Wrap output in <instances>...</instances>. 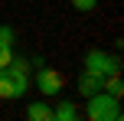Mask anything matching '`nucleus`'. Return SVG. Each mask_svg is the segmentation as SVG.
<instances>
[{"mask_svg":"<svg viewBox=\"0 0 124 121\" xmlns=\"http://www.w3.org/2000/svg\"><path fill=\"white\" fill-rule=\"evenodd\" d=\"M85 115L92 121H121L124 111H121V98H111L108 92H95V95H88V108Z\"/></svg>","mask_w":124,"mask_h":121,"instance_id":"obj_1","label":"nucleus"},{"mask_svg":"<svg viewBox=\"0 0 124 121\" xmlns=\"http://www.w3.org/2000/svg\"><path fill=\"white\" fill-rule=\"evenodd\" d=\"M85 72L105 79V75H111V72H121V62H118V56H111V52H105V49H88L85 52Z\"/></svg>","mask_w":124,"mask_h":121,"instance_id":"obj_2","label":"nucleus"},{"mask_svg":"<svg viewBox=\"0 0 124 121\" xmlns=\"http://www.w3.org/2000/svg\"><path fill=\"white\" fill-rule=\"evenodd\" d=\"M36 89L43 92V98H59L62 89H65V75L52 65H39V75H36Z\"/></svg>","mask_w":124,"mask_h":121,"instance_id":"obj_3","label":"nucleus"},{"mask_svg":"<svg viewBox=\"0 0 124 121\" xmlns=\"http://www.w3.org/2000/svg\"><path fill=\"white\" fill-rule=\"evenodd\" d=\"M78 118V105L72 98H62V102L52 108V121H75Z\"/></svg>","mask_w":124,"mask_h":121,"instance_id":"obj_4","label":"nucleus"},{"mask_svg":"<svg viewBox=\"0 0 124 121\" xmlns=\"http://www.w3.org/2000/svg\"><path fill=\"white\" fill-rule=\"evenodd\" d=\"M26 118H30V121H52V105L30 102V105H26Z\"/></svg>","mask_w":124,"mask_h":121,"instance_id":"obj_5","label":"nucleus"},{"mask_svg":"<svg viewBox=\"0 0 124 121\" xmlns=\"http://www.w3.org/2000/svg\"><path fill=\"white\" fill-rule=\"evenodd\" d=\"M101 92H108L111 98H121L124 95V82H121V72H111V75L101 79Z\"/></svg>","mask_w":124,"mask_h":121,"instance_id":"obj_6","label":"nucleus"},{"mask_svg":"<svg viewBox=\"0 0 124 121\" xmlns=\"http://www.w3.org/2000/svg\"><path fill=\"white\" fill-rule=\"evenodd\" d=\"M98 89H101V79H98V75H88V72H82V79H78V95L88 98V95H95Z\"/></svg>","mask_w":124,"mask_h":121,"instance_id":"obj_7","label":"nucleus"},{"mask_svg":"<svg viewBox=\"0 0 124 121\" xmlns=\"http://www.w3.org/2000/svg\"><path fill=\"white\" fill-rule=\"evenodd\" d=\"M0 98H3V102H13V98H16V85L7 75V69H0Z\"/></svg>","mask_w":124,"mask_h":121,"instance_id":"obj_8","label":"nucleus"},{"mask_svg":"<svg viewBox=\"0 0 124 121\" xmlns=\"http://www.w3.org/2000/svg\"><path fill=\"white\" fill-rule=\"evenodd\" d=\"M72 7H75L78 13H92L95 7H98V0H72Z\"/></svg>","mask_w":124,"mask_h":121,"instance_id":"obj_9","label":"nucleus"},{"mask_svg":"<svg viewBox=\"0 0 124 121\" xmlns=\"http://www.w3.org/2000/svg\"><path fill=\"white\" fill-rule=\"evenodd\" d=\"M10 59H13V46L0 43V69H7V65H10Z\"/></svg>","mask_w":124,"mask_h":121,"instance_id":"obj_10","label":"nucleus"},{"mask_svg":"<svg viewBox=\"0 0 124 121\" xmlns=\"http://www.w3.org/2000/svg\"><path fill=\"white\" fill-rule=\"evenodd\" d=\"M13 39H16V33H13V26H0V43L13 46Z\"/></svg>","mask_w":124,"mask_h":121,"instance_id":"obj_11","label":"nucleus"}]
</instances>
